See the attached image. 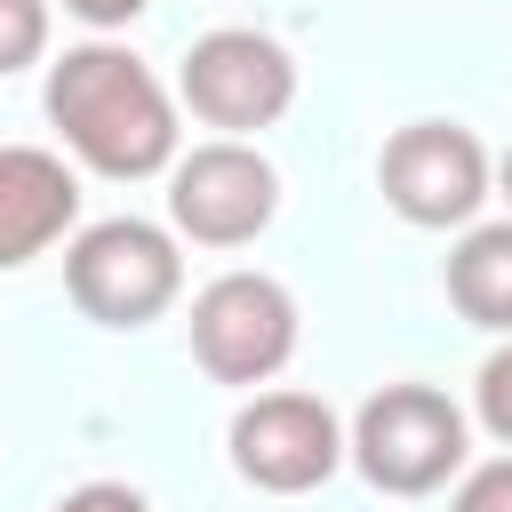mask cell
I'll return each mask as SVG.
<instances>
[{
	"label": "cell",
	"instance_id": "cell-5",
	"mask_svg": "<svg viewBox=\"0 0 512 512\" xmlns=\"http://www.w3.org/2000/svg\"><path fill=\"white\" fill-rule=\"evenodd\" d=\"M176 104L216 136H256L296 104V56L256 24H216L176 64Z\"/></svg>",
	"mask_w": 512,
	"mask_h": 512
},
{
	"label": "cell",
	"instance_id": "cell-13",
	"mask_svg": "<svg viewBox=\"0 0 512 512\" xmlns=\"http://www.w3.org/2000/svg\"><path fill=\"white\" fill-rule=\"evenodd\" d=\"M448 512H512V456H488L456 480V504Z\"/></svg>",
	"mask_w": 512,
	"mask_h": 512
},
{
	"label": "cell",
	"instance_id": "cell-11",
	"mask_svg": "<svg viewBox=\"0 0 512 512\" xmlns=\"http://www.w3.org/2000/svg\"><path fill=\"white\" fill-rule=\"evenodd\" d=\"M48 24H56V0H0V80L48 56Z\"/></svg>",
	"mask_w": 512,
	"mask_h": 512
},
{
	"label": "cell",
	"instance_id": "cell-7",
	"mask_svg": "<svg viewBox=\"0 0 512 512\" xmlns=\"http://www.w3.org/2000/svg\"><path fill=\"white\" fill-rule=\"evenodd\" d=\"M280 216V168L248 136H208L168 168V224L192 248H248Z\"/></svg>",
	"mask_w": 512,
	"mask_h": 512
},
{
	"label": "cell",
	"instance_id": "cell-8",
	"mask_svg": "<svg viewBox=\"0 0 512 512\" xmlns=\"http://www.w3.org/2000/svg\"><path fill=\"white\" fill-rule=\"evenodd\" d=\"M224 448H232V472L264 496H312L320 480H336V464H352L336 408L312 392H248L232 408Z\"/></svg>",
	"mask_w": 512,
	"mask_h": 512
},
{
	"label": "cell",
	"instance_id": "cell-6",
	"mask_svg": "<svg viewBox=\"0 0 512 512\" xmlns=\"http://www.w3.org/2000/svg\"><path fill=\"white\" fill-rule=\"evenodd\" d=\"M192 360L216 376V384H272L288 360H296V296L272 280V272H216L200 296H192Z\"/></svg>",
	"mask_w": 512,
	"mask_h": 512
},
{
	"label": "cell",
	"instance_id": "cell-3",
	"mask_svg": "<svg viewBox=\"0 0 512 512\" xmlns=\"http://www.w3.org/2000/svg\"><path fill=\"white\" fill-rule=\"evenodd\" d=\"M344 440H352V464L376 496H432L464 472L472 424L440 384H384L360 400Z\"/></svg>",
	"mask_w": 512,
	"mask_h": 512
},
{
	"label": "cell",
	"instance_id": "cell-16",
	"mask_svg": "<svg viewBox=\"0 0 512 512\" xmlns=\"http://www.w3.org/2000/svg\"><path fill=\"white\" fill-rule=\"evenodd\" d=\"M496 192H504V200H512V152H504V160H496Z\"/></svg>",
	"mask_w": 512,
	"mask_h": 512
},
{
	"label": "cell",
	"instance_id": "cell-1",
	"mask_svg": "<svg viewBox=\"0 0 512 512\" xmlns=\"http://www.w3.org/2000/svg\"><path fill=\"white\" fill-rule=\"evenodd\" d=\"M48 128L64 136V152L112 184H144V176H168L176 152H184V128H176V88L136 56L120 48L112 32L64 48L48 64Z\"/></svg>",
	"mask_w": 512,
	"mask_h": 512
},
{
	"label": "cell",
	"instance_id": "cell-4",
	"mask_svg": "<svg viewBox=\"0 0 512 512\" xmlns=\"http://www.w3.org/2000/svg\"><path fill=\"white\" fill-rule=\"evenodd\" d=\"M376 192L416 232H464L496 192V160L464 120H408L376 152Z\"/></svg>",
	"mask_w": 512,
	"mask_h": 512
},
{
	"label": "cell",
	"instance_id": "cell-2",
	"mask_svg": "<svg viewBox=\"0 0 512 512\" xmlns=\"http://www.w3.org/2000/svg\"><path fill=\"white\" fill-rule=\"evenodd\" d=\"M64 288L96 328H144L184 296V240L152 216H104L64 240Z\"/></svg>",
	"mask_w": 512,
	"mask_h": 512
},
{
	"label": "cell",
	"instance_id": "cell-12",
	"mask_svg": "<svg viewBox=\"0 0 512 512\" xmlns=\"http://www.w3.org/2000/svg\"><path fill=\"white\" fill-rule=\"evenodd\" d=\"M472 416H480V432H488V440H504V448H512V336L480 360V376H472Z\"/></svg>",
	"mask_w": 512,
	"mask_h": 512
},
{
	"label": "cell",
	"instance_id": "cell-10",
	"mask_svg": "<svg viewBox=\"0 0 512 512\" xmlns=\"http://www.w3.org/2000/svg\"><path fill=\"white\" fill-rule=\"evenodd\" d=\"M448 304L472 328L512 336V216L504 224H464V240L448 248Z\"/></svg>",
	"mask_w": 512,
	"mask_h": 512
},
{
	"label": "cell",
	"instance_id": "cell-9",
	"mask_svg": "<svg viewBox=\"0 0 512 512\" xmlns=\"http://www.w3.org/2000/svg\"><path fill=\"white\" fill-rule=\"evenodd\" d=\"M80 224V176L48 144H0V272H24Z\"/></svg>",
	"mask_w": 512,
	"mask_h": 512
},
{
	"label": "cell",
	"instance_id": "cell-14",
	"mask_svg": "<svg viewBox=\"0 0 512 512\" xmlns=\"http://www.w3.org/2000/svg\"><path fill=\"white\" fill-rule=\"evenodd\" d=\"M56 512H152V504H144V488H128V480H80Z\"/></svg>",
	"mask_w": 512,
	"mask_h": 512
},
{
	"label": "cell",
	"instance_id": "cell-15",
	"mask_svg": "<svg viewBox=\"0 0 512 512\" xmlns=\"http://www.w3.org/2000/svg\"><path fill=\"white\" fill-rule=\"evenodd\" d=\"M56 8H64V16H80L88 32H128L152 0H56Z\"/></svg>",
	"mask_w": 512,
	"mask_h": 512
}]
</instances>
